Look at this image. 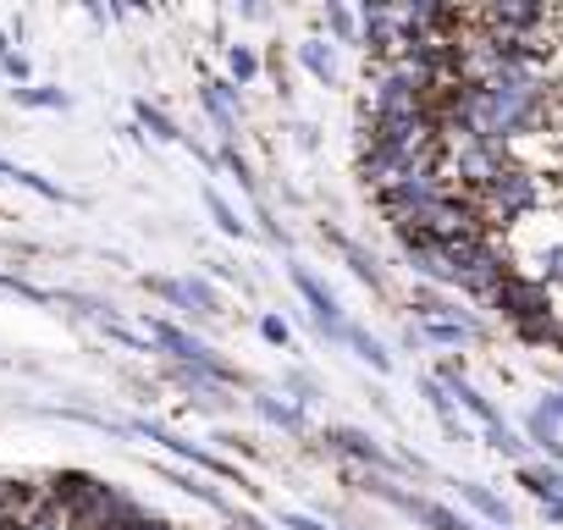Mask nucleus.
I'll return each instance as SVG.
<instances>
[{"label": "nucleus", "mask_w": 563, "mask_h": 530, "mask_svg": "<svg viewBox=\"0 0 563 530\" xmlns=\"http://www.w3.org/2000/svg\"><path fill=\"white\" fill-rule=\"evenodd\" d=\"M547 199V183H541V172H530V166H519V161H508L481 194H475V205H481V221H486V232H503V227H519L536 205Z\"/></svg>", "instance_id": "1"}, {"label": "nucleus", "mask_w": 563, "mask_h": 530, "mask_svg": "<svg viewBox=\"0 0 563 530\" xmlns=\"http://www.w3.org/2000/svg\"><path fill=\"white\" fill-rule=\"evenodd\" d=\"M508 277H514V260H508V243L497 232L475 238L470 249H453V288H464L475 299H492Z\"/></svg>", "instance_id": "2"}, {"label": "nucleus", "mask_w": 563, "mask_h": 530, "mask_svg": "<svg viewBox=\"0 0 563 530\" xmlns=\"http://www.w3.org/2000/svg\"><path fill=\"white\" fill-rule=\"evenodd\" d=\"M144 327H150V332H144V338H150V349H155V354H172V365L210 371L221 387H238V382H243V376H238V371H232V365H227V360H221V354H216L205 338H194L188 327H177V321H161V316H155V321H144Z\"/></svg>", "instance_id": "3"}, {"label": "nucleus", "mask_w": 563, "mask_h": 530, "mask_svg": "<svg viewBox=\"0 0 563 530\" xmlns=\"http://www.w3.org/2000/svg\"><path fill=\"white\" fill-rule=\"evenodd\" d=\"M133 437H150V442H161L166 453H177V459H188L194 470H205V475H216V481H238V486H249L243 475H238V464H227L221 453H210V448H199V442H188V437H177L172 426H161V420H133L128 426Z\"/></svg>", "instance_id": "4"}, {"label": "nucleus", "mask_w": 563, "mask_h": 530, "mask_svg": "<svg viewBox=\"0 0 563 530\" xmlns=\"http://www.w3.org/2000/svg\"><path fill=\"white\" fill-rule=\"evenodd\" d=\"M294 288H299V299L310 305V316H316V332L327 338V343H349V321H343V305H338V294H327L305 265H294Z\"/></svg>", "instance_id": "5"}, {"label": "nucleus", "mask_w": 563, "mask_h": 530, "mask_svg": "<svg viewBox=\"0 0 563 530\" xmlns=\"http://www.w3.org/2000/svg\"><path fill=\"white\" fill-rule=\"evenodd\" d=\"M327 442H332L338 453H349V459L371 464V470H376V475H387V481H393V475L404 470V459H393V453H387V448H382V442H376L371 431H354V426H332V431H327Z\"/></svg>", "instance_id": "6"}, {"label": "nucleus", "mask_w": 563, "mask_h": 530, "mask_svg": "<svg viewBox=\"0 0 563 530\" xmlns=\"http://www.w3.org/2000/svg\"><path fill=\"white\" fill-rule=\"evenodd\" d=\"M415 338H426V343H437V349H470V343H481V321L470 316V310H448V316H431V321H420V332Z\"/></svg>", "instance_id": "7"}, {"label": "nucleus", "mask_w": 563, "mask_h": 530, "mask_svg": "<svg viewBox=\"0 0 563 530\" xmlns=\"http://www.w3.org/2000/svg\"><path fill=\"white\" fill-rule=\"evenodd\" d=\"M404 260H409V272L431 288H453V249L442 243H404Z\"/></svg>", "instance_id": "8"}, {"label": "nucleus", "mask_w": 563, "mask_h": 530, "mask_svg": "<svg viewBox=\"0 0 563 530\" xmlns=\"http://www.w3.org/2000/svg\"><path fill=\"white\" fill-rule=\"evenodd\" d=\"M199 100H205V111H210V122L221 128V139L232 144L238 139V117H243V95L227 84V78H210L205 89H199Z\"/></svg>", "instance_id": "9"}, {"label": "nucleus", "mask_w": 563, "mask_h": 530, "mask_svg": "<svg viewBox=\"0 0 563 530\" xmlns=\"http://www.w3.org/2000/svg\"><path fill=\"white\" fill-rule=\"evenodd\" d=\"M437 382H442V387H448V398H459V404H464V409H470L481 426H497V420H503V415H497V404H492V398H486V393H481V387H475L464 371H459V360H448Z\"/></svg>", "instance_id": "10"}, {"label": "nucleus", "mask_w": 563, "mask_h": 530, "mask_svg": "<svg viewBox=\"0 0 563 530\" xmlns=\"http://www.w3.org/2000/svg\"><path fill=\"white\" fill-rule=\"evenodd\" d=\"M254 409H260V420H271L276 431H288V437H305L310 431L305 409L294 398H282V393H254Z\"/></svg>", "instance_id": "11"}, {"label": "nucleus", "mask_w": 563, "mask_h": 530, "mask_svg": "<svg viewBox=\"0 0 563 530\" xmlns=\"http://www.w3.org/2000/svg\"><path fill=\"white\" fill-rule=\"evenodd\" d=\"M459 497H464L481 519H492V525H508V519H514V514H508V503H503L492 486H481V481H459Z\"/></svg>", "instance_id": "12"}, {"label": "nucleus", "mask_w": 563, "mask_h": 530, "mask_svg": "<svg viewBox=\"0 0 563 530\" xmlns=\"http://www.w3.org/2000/svg\"><path fill=\"white\" fill-rule=\"evenodd\" d=\"M519 486H525L536 503H552V497H563V470H558V464H525V470H519Z\"/></svg>", "instance_id": "13"}, {"label": "nucleus", "mask_w": 563, "mask_h": 530, "mask_svg": "<svg viewBox=\"0 0 563 530\" xmlns=\"http://www.w3.org/2000/svg\"><path fill=\"white\" fill-rule=\"evenodd\" d=\"M299 62H305V73H310L316 84H338V51H332L327 40H305V45H299Z\"/></svg>", "instance_id": "14"}, {"label": "nucleus", "mask_w": 563, "mask_h": 530, "mask_svg": "<svg viewBox=\"0 0 563 530\" xmlns=\"http://www.w3.org/2000/svg\"><path fill=\"white\" fill-rule=\"evenodd\" d=\"M12 100L29 106V111H67L73 106V95L56 89V84H23V89H12Z\"/></svg>", "instance_id": "15"}, {"label": "nucleus", "mask_w": 563, "mask_h": 530, "mask_svg": "<svg viewBox=\"0 0 563 530\" xmlns=\"http://www.w3.org/2000/svg\"><path fill=\"white\" fill-rule=\"evenodd\" d=\"M161 481H172L177 492H188V497H199L205 508H221V514H232V503H227V497H221L216 486H205V481H199L194 470H161Z\"/></svg>", "instance_id": "16"}, {"label": "nucleus", "mask_w": 563, "mask_h": 530, "mask_svg": "<svg viewBox=\"0 0 563 530\" xmlns=\"http://www.w3.org/2000/svg\"><path fill=\"white\" fill-rule=\"evenodd\" d=\"M133 117H139V128H150V139H161V144H183V139H188V133H183L161 106H150V100H139V106H133Z\"/></svg>", "instance_id": "17"}, {"label": "nucleus", "mask_w": 563, "mask_h": 530, "mask_svg": "<svg viewBox=\"0 0 563 530\" xmlns=\"http://www.w3.org/2000/svg\"><path fill=\"white\" fill-rule=\"evenodd\" d=\"M525 277H536L541 288H563V243H547V249L530 260Z\"/></svg>", "instance_id": "18"}, {"label": "nucleus", "mask_w": 563, "mask_h": 530, "mask_svg": "<svg viewBox=\"0 0 563 530\" xmlns=\"http://www.w3.org/2000/svg\"><path fill=\"white\" fill-rule=\"evenodd\" d=\"M349 349H354V354H360V360H365V365H371L376 376H387V371H393V354H387V349H382V343H376L371 332L349 327Z\"/></svg>", "instance_id": "19"}, {"label": "nucleus", "mask_w": 563, "mask_h": 530, "mask_svg": "<svg viewBox=\"0 0 563 530\" xmlns=\"http://www.w3.org/2000/svg\"><path fill=\"white\" fill-rule=\"evenodd\" d=\"M338 249H343V260L354 265V277H360V283H365L371 294H382V272H376V260H371V254H365V249H360L354 238H338Z\"/></svg>", "instance_id": "20"}, {"label": "nucleus", "mask_w": 563, "mask_h": 530, "mask_svg": "<svg viewBox=\"0 0 563 530\" xmlns=\"http://www.w3.org/2000/svg\"><path fill=\"white\" fill-rule=\"evenodd\" d=\"M205 210H210V221H216L227 238H249V221H238V210H232L216 188H205Z\"/></svg>", "instance_id": "21"}, {"label": "nucleus", "mask_w": 563, "mask_h": 530, "mask_svg": "<svg viewBox=\"0 0 563 530\" xmlns=\"http://www.w3.org/2000/svg\"><path fill=\"white\" fill-rule=\"evenodd\" d=\"M227 73H232L227 84H232V89H243V84H254V78H260V56H254L249 45H232V51H227Z\"/></svg>", "instance_id": "22"}, {"label": "nucleus", "mask_w": 563, "mask_h": 530, "mask_svg": "<svg viewBox=\"0 0 563 530\" xmlns=\"http://www.w3.org/2000/svg\"><path fill=\"white\" fill-rule=\"evenodd\" d=\"M321 23H327V34H332L338 45H360V23H354V12H343V7H332V0H327Z\"/></svg>", "instance_id": "23"}, {"label": "nucleus", "mask_w": 563, "mask_h": 530, "mask_svg": "<svg viewBox=\"0 0 563 530\" xmlns=\"http://www.w3.org/2000/svg\"><path fill=\"white\" fill-rule=\"evenodd\" d=\"M486 442H492V448H497L503 459H519V453H525V437H519V431H514L508 420H497V426H486Z\"/></svg>", "instance_id": "24"}, {"label": "nucleus", "mask_w": 563, "mask_h": 530, "mask_svg": "<svg viewBox=\"0 0 563 530\" xmlns=\"http://www.w3.org/2000/svg\"><path fill=\"white\" fill-rule=\"evenodd\" d=\"M260 338L276 343V349H288V343H294V332H288V321H282V316H265V321H260Z\"/></svg>", "instance_id": "25"}, {"label": "nucleus", "mask_w": 563, "mask_h": 530, "mask_svg": "<svg viewBox=\"0 0 563 530\" xmlns=\"http://www.w3.org/2000/svg\"><path fill=\"white\" fill-rule=\"evenodd\" d=\"M18 530H73V519H67V514H62V508L51 503V508H45L40 519H29V525H18Z\"/></svg>", "instance_id": "26"}, {"label": "nucleus", "mask_w": 563, "mask_h": 530, "mask_svg": "<svg viewBox=\"0 0 563 530\" xmlns=\"http://www.w3.org/2000/svg\"><path fill=\"white\" fill-rule=\"evenodd\" d=\"M276 525H282V530H338V525H327V519H316V514H276Z\"/></svg>", "instance_id": "27"}, {"label": "nucleus", "mask_w": 563, "mask_h": 530, "mask_svg": "<svg viewBox=\"0 0 563 530\" xmlns=\"http://www.w3.org/2000/svg\"><path fill=\"white\" fill-rule=\"evenodd\" d=\"M0 73H7V78H12V84H18V89H23V84H29V73H34V67H29V56H7V62H0Z\"/></svg>", "instance_id": "28"}, {"label": "nucleus", "mask_w": 563, "mask_h": 530, "mask_svg": "<svg viewBox=\"0 0 563 530\" xmlns=\"http://www.w3.org/2000/svg\"><path fill=\"white\" fill-rule=\"evenodd\" d=\"M227 519H232V530H271V525H265V519H254L249 508H232Z\"/></svg>", "instance_id": "29"}, {"label": "nucleus", "mask_w": 563, "mask_h": 530, "mask_svg": "<svg viewBox=\"0 0 563 530\" xmlns=\"http://www.w3.org/2000/svg\"><path fill=\"white\" fill-rule=\"evenodd\" d=\"M541 514H547L552 525H563V497H552V503H541Z\"/></svg>", "instance_id": "30"}, {"label": "nucleus", "mask_w": 563, "mask_h": 530, "mask_svg": "<svg viewBox=\"0 0 563 530\" xmlns=\"http://www.w3.org/2000/svg\"><path fill=\"white\" fill-rule=\"evenodd\" d=\"M7 56H12V40H7V34H0V62H7Z\"/></svg>", "instance_id": "31"}]
</instances>
